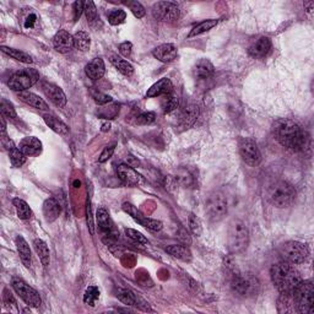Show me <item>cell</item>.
<instances>
[{
  "label": "cell",
  "mask_w": 314,
  "mask_h": 314,
  "mask_svg": "<svg viewBox=\"0 0 314 314\" xmlns=\"http://www.w3.org/2000/svg\"><path fill=\"white\" fill-rule=\"evenodd\" d=\"M276 140L285 148L294 151H303L310 145V135L294 120L280 119L274 124Z\"/></svg>",
  "instance_id": "6da1fadb"
},
{
  "label": "cell",
  "mask_w": 314,
  "mask_h": 314,
  "mask_svg": "<svg viewBox=\"0 0 314 314\" xmlns=\"http://www.w3.org/2000/svg\"><path fill=\"white\" fill-rule=\"evenodd\" d=\"M272 284L281 294H292L302 281L301 274L288 262H276L270 270Z\"/></svg>",
  "instance_id": "7a4b0ae2"
},
{
  "label": "cell",
  "mask_w": 314,
  "mask_h": 314,
  "mask_svg": "<svg viewBox=\"0 0 314 314\" xmlns=\"http://www.w3.org/2000/svg\"><path fill=\"white\" fill-rule=\"evenodd\" d=\"M249 243V230L247 224L240 218H234L227 228V246L232 254L244 252Z\"/></svg>",
  "instance_id": "3957f363"
},
{
  "label": "cell",
  "mask_w": 314,
  "mask_h": 314,
  "mask_svg": "<svg viewBox=\"0 0 314 314\" xmlns=\"http://www.w3.org/2000/svg\"><path fill=\"white\" fill-rule=\"evenodd\" d=\"M268 199L270 200L272 205L276 208H288L294 202L296 192L291 184L285 180H278L270 184L268 188Z\"/></svg>",
  "instance_id": "277c9868"
},
{
  "label": "cell",
  "mask_w": 314,
  "mask_h": 314,
  "mask_svg": "<svg viewBox=\"0 0 314 314\" xmlns=\"http://www.w3.org/2000/svg\"><path fill=\"white\" fill-rule=\"evenodd\" d=\"M292 297L297 312L304 314L314 312V286L312 280H302L292 292Z\"/></svg>",
  "instance_id": "5b68a950"
},
{
  "label": "cell",
  "mask_w": 314,
  "mask_h": 314,
  "mask_svg": "<svg viewBox=\"0 0 314 314\" xmlns=\"http://www.w3.org/2000/svg\"><path fill=\"white\" fill-rule=\"evenodd\" d=\"M228 210L227 198L221 192H214L205 200V214L211 222H218L226 216Z\"/></svg>",
  "instance_id": "8992f818"
},
{
  "label": "cell",
  "mask_w": 314,
  "mask_h": 314,
  "mask_svg": "<svg viewBox=\"0 0 314 314\" xmlns=\"http://www.w3.org/2000/svg\"><path fill=\"white\" fill-rule=\"evenodd\" d=\"M259 284L258 278L249 274H234L231 280V288L236 294L240 297H254L258 294Z\"/></svg>",
  "instance_id": "52a82bcc"
},
{
  "label": "cell",
  "mask_w": 314,
  "mask_h": 314,
  "mask_svg": "<svg viewBox=\"0 0 314 314\" xmlns=\"http://www.w3.org/2000/svg\"><path fill=\"white\" fill-rule=\"evenodd\" d=\"M280 254L284 260L290 264H302L307 260L310 250L306 244L297 240H288L280 247Z\"/></svg>",
  "instance_id": "ba28073f"
},
{
  "label": "cell",
  "mask_w": 314,
  "mask_h": 314,
  "mask_svg": "<svg viewBox=\"0 0 314 314\" xmlns=\"http://www.w3.org/2000/svg\"><path fill=\"white\" fill-rule=\"evenodd\" d=\"M40 75L34 69H22L16 72L8 81V86L12 91L24 92L32 88L38 81Z\"/></svg>",
  "instance_id": "9c48e42d"
},
{
  "label": "cell",
  "mask_w": 314,
  "mask_h": 314,
  "mask_svg": "<svg viewBox=\"0 0 314 314\" xmlns=\"http://www.w3.org/2000/svg\"><path fill=\"white\" fill-rule=\"evenodd\" d=\"M240 154L243 161L252 167H256L260 164L262 154L258 144L252 138H243L240 142Z\"/></svg>",
  "instance_id": "30bf717a"
},
{
  "label": "cell",
  "mask_w": 314,
  "mask_h": 314,
  "mask_svg": "<svg viewBox=\"0 0 314 314\" xmlns=\"http://www.w3.org/2000/svg\"><path fill=\"white\" fill-rule=\"evenodd\" d=\"M152 16L162 22H176L180 18V8L172 2H158L152 6Z\"/></svg>",
  "instance_id": "8fae6325"
},
{
  "label": "cell",
  "mask_w": 314,
  "mask_h": 314,
  "mask_svg": "<svg viewBox=\"0 0 314 314\" xmlns=\"http://www.w3.org/2000/svg\"><path fill=\"white\" fill-rule=\"evenodd\" d=\"M12 288L15 290L16 294L20 296V298L22 300L27 306H30V307L37 308L40 307V303H42V300H40L38 292H37L34 288H31L30 285H27L25 281L15 278V280L12 281Z\"/></svg>",
  "instance_id": "7c38bea8"
},
{
  "label": "cell",
  "mask_w": 314,
  "mask_h": 314,
  "mask_svg": "<svg viewBox=\"0 0 314 314\" xmlns=\"http://www.w3.org/2000/svg\"><path fill=\"white\" fill-rule=\"evenodd\" d=\"M122 209H123L124 212L130 215L138 224H140L142 226H144L145 228L150 230V231L158 232V231H161L162 227H164V224H162L161 221L154 220V218H148V216L142 215V214L140 212V210H138L134 205L130 204V202H124Z\"/></svg>",
  "instance_id": "4fadbf2b"
},
{
  "label": "cell",
  "mask_w": 314,
  "mask_h": 314,
  "mask_svg": "<svg viewBox=\"0 0 314 314\" xmlns=\"http://www.w3.org/2000/svg\"><path fill=\"white\" fill-rule=\"evenodd\" d=\"M53 46L56 52L62 54L69 53L75 47L74 36H72L66 30H59L53 37Z\"/></svg>",
  "instance_id": "5bb4252c"
},
{
  "label": "cell",
  "mask_w": 314,
  "mask_h": 314,
  "mask_svg": "<svg viewBox=\"0 0 314 314\" xmlns=\"http://www.w3.org/2000/svg\"><path fill=\"white\" fill-rule=\"evenodd\" d=\"M152 56L162 63H170L177 58L178 50L172 43H164V44L157 46L152 50Z\"/></svg>",
  "instance_id": "9a60e30c"
},
{
  "label": "cell",
  "mask_w": 314,
  "mask_h": 314,
  "mask_svg": "<svg viewBox=\"0 0 314 314\" xmlns=\"http://www.w3.org/2000/svg\"><path fill=\"white\" fill-rule=\"evenodd\" d=\"M118 177L123 180L126 186H139L142 183V177L129 164H120L117 168Z\"/></svg>",
  "instance_id": "2e32d148"
},
{
  "label": "cell",
  "mask_w": 314,
  "mask_h": 314,
  "mask_svg": "<svg viewBox=\"0 0 314 314\" xmlns=\"http://www.w3.org/2000/svg\"><path fill=\"white\" fill-rule=\"evenodd\" d=\"M43 90H44L46 96L53 102L56 107L63 108L66 106V96L64 94V91L62 90L59 86L54 85V84H46L43 86Z\"/></svg>",
  "instance_id": "e0dca14e"
},
{
  "label": "cell",
  "mask_w": 314,
  "mask_h": 314,
  "mask_svg": "<svg viewBox=\"0 0 314 314\" xmlns=\"http://www.w3.org/2000/svg\"><path fill=\"white\" fill-rule=\"evenodd\" d=\"M18 148L22 151L24 155L32 157V156L40 155V154L42 152L43 145H42V142H40V140L37 139V138L27 136L21 140L20 145H18Z\"/></svg>",
  "instance_id": "ac0fdd59"
},
{
  "label": "cell",
  "mask_w": 314,
  "mask_h": 314,
  "mask_svg": "<svg viewBox=\"0 0 314 314\" xmlns=\"http://www.w3.org/2000/svg\"><path fill=\"white\" fill-rule=\"evenodd\" d=\"M173 90V84L170 78H162L161 80H158L157 82L154 84L148 92H146V96L152 98V97H160L164 96V94H170Z\"/></svg>",
  "instance_id": "d6986e66"
},
{
  "label": "cell",
  "mask_w": 314,
  "mask_h": 314,
  "mask_svg": "<svg viewBox=\"0 0 314 314\" xmlns=\"http://www.w3.org/2000/svg\"><path fill=\"white\" fill-rule=\"evenodd\" d=\"M272 50V40L268 37H260L250 48H249V54L256 59L265 58Z\"/></svg>",
  "instance_id": "ffe728a7"
},
{
  "label": "cell",
  "mask_w": 314,
  "mask_h": 314,
  "mask_svg": "<svg viewBox=\"0 0 314 314\" xmlns=\"http://www.w3.org/2000/svg\"><path fill=\"white\" fill-rule=\"evenodd\" d=\"M86 75L91 78L92 81H97L104 78L106 72V66L102 58L92 59L90 63L85 66Z\"/></svg>",
  "instance_id": "44dd1931"
},
{
  "label": "cell",
  "mask_w": 314,
  "mask_h": 314,
  "mask_svg": "<svg viewBox=\"0 0 314 314\" xmlns=\"http://www.w3.org/2000/svg\"><path fill=\"white\" fill-rule=\"evenodd\" d=\"M215 72V66L211 63L209 59H200L199 62H196V64L194 66L193 74L198 80H205V78H209L214 75Z\"/></svg>",
  "instance_id": "7402d4cb"
},
{
  "label": "cell",
  "mask_w": 314,
  "mask_h": 314,
  "mask_svg": "<svg viewBox=\"0 0 314 314\" xmlns=\"http://www.w3.org/2000/svg\"><path fill=\"white\" fill-rule=\"evenodd\" d=\"M199 116V108L196 104H188L186 108L182 110V114H180V126L183 129H189L190 126H193V124L196 123Z\"/></svg>",
  "instance_id": "603a6c76"
},
{
  "label": "cell",
  "mask_w": 314,
  "mask_h": 314,
  "mask_svg": "<svg viewBox=\"0 0 314 314\" xmlns=\"http://www.w3.org/2000/svg\"><path fill=\"white\" fill-rule=\"evenodd\" d=\"M18 97L20 98V101L24 102V104L31 106V107L36 108V110H48L47 102H46L43 98H40V96H37L36 94H32V92H28V91H24V92H18Z\"/></svg>",
  "instance_id": "cb8c5ba5"
},
{
  "label": "cell",
  "mask_w": 314,
  "mask_h": 314,
  "mask_svg": "<svg viewBox=\"0 0 314 314\" xmlns=\"http://www.w3.org/2000/svg\"><path fill=\"white\" fill-rule=\"evenodd\" d=\"M60 204L54 198H50L43 204V215H44V218L47 222L56 221L59 218V215H60Z\"/></svg>",
  "instance_id": "d4e9b609"
},
{
  "label": "cell",
  "mask_w": 314,
  "mask_h": 314,
  "mask_svg": "<svg viewBox=\"0 0 314 314\" xmlns=\"http://www.w3.org/2000/svg\"><path fill=\"white\" fill-rule=\"evenodd\" d=\"M15 242H16V248H18L21 262H22V264L25 265L27 269H28V268H31V264H32L31 248H30L28 243L26 242L25 238L21 237V236L16 237Z\"/></svg>",
  "instance_id": "484cf974"
},
{
  "label": "cell",
  "mask_w": 314,
  "mask_h": 314,
  "mask_svg": "<svg viewBox=\"0 0 314 314\" xmlns=\"http://www.w3.org/2000/svg\"><path fill=\"white\" fill-rule=\"evenodd\" d=\"M166 252L172 256H174V258H177L178 260H182L186 262H189L192 260V258H193L190 249L182 244L168 246V247L166 248Z\"/></svg>",
  "instance_id": "4316f807"
},
{
  "label": "cell",
  "mask_w": 314,
  "mask_h": 314,
  "mask_svg": "<svg viewBox=\"0 0 314 314\" xmlns=\"http://www.w3.org/2000/svg\"><path fill=\"white\" fill-rule=\"evenodd\" d=\"M34 250H36L37 256H38L40 262H42V265L44 268H47L50 262V248H48L47 243H46L44 240L37 238V240H34Z\"/></svg>",
  "instance_id": "83f0119b"
},
{
  "label": "cell",
  "mask_w": 314,
  "mask_h": 314,
  "mask_svg": "<svg viewBox=\"0 0 314 314\" xmlns=\"http://www.w3.org/2000/svg\"><path fill=\"white\" fill-rule=\"evenodd\" d=\"M0 50H2V53H5L6 56H12V59L20 62V63H25V64L34 63V59H32V56H30V54H27L26 52H24V50H14V48L5 47V46H2V47H0Z\"/></svg>",
  "instance_id": "f1b7e54d"
},
{
  "label": "cell",
  "mask_w": 314,
  "mask_h": 314,
  "mask_svg": "<svg viewBox=\"0 0 314 314\" xmlns=\"http://www.w3.org/2000/svg\"><path fill=\"white\" fill-rule=\"evenodd\" d=\"M12 204L15 206L18 218H21V220H30L32 218L34 212H32L31 208L28 206V204H27L25 200L16 198V199L12 200Z\"/></svg>",
  "instance_id": "f546056e"
},
{
  "label": "cell",
  "mask_w": 314,
  "mask_h": 314,
  "mask_svg": "<svg viewBox=\"0 0 314 314\" xmlns=\"http://www.w3.org/2000/svg\"><path fill=\"white\" fill-rule=\"evenodd\" d=\"M176 178H177L178 183L182 186H184V188H190V186H193L194 184H196V177H194L193 173H192L188 168H186V167H182V168L177 170Z\"/></svg>",
  "instance_id": "4dcf8cb0"
},
{
  "label": "cell",
  "mask_w": 314,
  "mask_h": 314,
  "mask_svg": "<svg viewBox=\"0 0 314 314\" xmlns=\"http://www.w3.org/2000/svg\"><path fill=\"white\" fill-rule=\"evenodd\" d=\"M117 298L120 302H123L126 306H139V298L136 297V294L129 288H119L117 290Z\"/></svg>",
  "instance_id": "1f68e13d"
},
{
  "label": "cell",
  "mask_w": 314,
  "mask_h": 314,
  "mask_svg": "<svg viewBox=\"0 0 314 314\" xmlns=\"http://www.w3.org/2000/svg\"><path fill=\"white\" fill-rule=\"evenodd\" d=\"M43 119H44L46 124H47V126H50L53 132H56V134L66 135L69 132V128L66 126V124H64L63 122L59 120V119H56V117H53V116L46 114L44 117H43Z\"/></svg>",
  "instance_id": "d6a6232c"
},
{
  "label": "cell",
  "mask_w": 314,
  "mask_h": 314,
  "mask_svg": "<svg viewBox=\"0 0 314 314\" xmlns=\"http://www.w3.org/2000/svg\"><path fill=\"white\" fill-rule=\"evenodd\" d=\"M278 312H285V313L297 312L292 294H281L280 298H278Z\"/></svg>",
  "instance_id": "836d02e7"
},
{
  "label": "cell",
  "mask_w": 314,
  "mask_h": 314,
  "mask_svg": "<svg viewBox=\"0 0 314 314\" xmlns=\"http://www.w3.org/2000/svg\"><path fill=\"white\" fill-rule=\"evenodd\" d=\"M74 44L81 52H88L90 50L91 46V38L88 36V32L78 31L74 34Z\"/></svg>",
  "instance_id": "e575fe53"
},
{
  "label": "cell",
  "mask_w": 314,
  "mask_h": 314,
  "mask_svg": "<svg viewBox=\"0 0 314 314\" xmlns=\"http://www.w3.org/2000/svg\"><path fill=\"white\" fill-rule=\"evenodd\" d=\"M218 20H216V18H210V20L202 21V22H200L199 25H196L193 30H192L190 34H188V38L196 37V36H199V34H205V32L210 31V30H212L214 27L218 25Z\"/></svg>",
  "instance_id": "d590c367"
},
{
  "label": "cell",
  "mask_w": 314,
  "mask_h": 314,
  "mask_svg": "<svg viewBox=\"0 0 314 314\" xmlns=\"http://www.w3.org/2000/svg\"><path fill=\"white\" fill-rule=\"evenodd\" d=\"M110 62L116 66V69L123 75H126V76H132V72H134V68H132V66L128 60H124V59L119 58L117 56H112Z\"/></svg>",
  "instance_id": "8d00e7d4"
},
{
  "label": "cell",
  "mask_w": 314,
  "mask_h": 314,
  "mask_svg": "<svg viewBox=\"0 0 314 314\" xmlns=\"http://www.w3.org/2000/svg\"><path fill=\"white\" fill-rule=\"evenodd\" d=\"M178 104H180V101H178V97L176 96L173 92H170V94H164V98L161 101V107L164 113H172L173 110H176L178 108Z\"/></svg>",
  "instance_id": "74e56055"
},
{
  "label": "cell",
  "mask_w": 314,
  "mask_h": 314,
  "mask_svg": "<svg viewBox=\"0 0 314 314\" xmlns=\"http://www.w3.org/2000/svg\"><path fill=\"white\" fill-rule=\"evenodd\" d=\"M100 298V290L96 286H88L84 294V302L94 307Z\"/></svg>",
  "instance_id": "f35d334b"
},
{
  "label": "cell",
  "mask_w": 314,
  "mask_h": 314,
  "mask_svg": "<svg viewBox=\"0 0 314 314\" xmlns=\"http://www.w3.org/2000/svg\"><path fill=\"white\" fill-rule=\"evenodd\" d=\"M9 156H10V161H12V164L16 168L22 166L26 162V155H24L22 151L18 148H14L9 151Z\"/></svg>",
  "instance_id": "ab89813d"
},
{
  "label": "cell",
  "mask_w": 314,
  "mask_h": 314,
  "mask_svg": "<svg viewBox=\"0 0 314 314\" xmlns=\"http://www.w3.org/2000/svg\"><path fill=\"white\" fill-rule=\"evenodd\" d=\"M85 14H86V18H88V24H91V25H94V22H97V21L100 20L98 12H97V8L94 2H85Z\"/></svg>",
  "instance_id": "60d3db41"
},
{
  "label": "cell",
  "mask_w": 314,
  "mask_h": 314,
  "mask_svg": "<svg viewBox=\"0 0 314 314\" xmlns=\"http://www.w3.org/2000/svg\"><path fill=\"white\" fill-rule=\"evenodd\" d=\"M126 18V14L124 10L117 9V10H112L110 14H108V22L113 26H117L123 24Z\"/></svg>",
  "instance_id": "b9f144b4"
},
{
  "label": "cell",
  "mask_w": 314,
  "mask_h": 314,
  "mask_svg": "<svg viewBox=\"0 0 314 314\" xmlns=\"http://www.w3.org/2000/svg\"><path fill=\"white\" fill-rule=\"evenodd\" d=\"M0 110H2V114L4 117L10 118V119H16L18 118V113H16L15 108L12 102H9L8 100L2 98V104H0Z\"/></svg>",
  "instance_id": "7bdbcfd3"
},
{
  "label": "cell",
  "mask_w": 314,
  "mask_h": 314,
  "mask_svg": "<svg viewBox=\"0 0 314 314\" xmlns=\"http://www.w3.org/2000/svg\"><path fill=\"white\" fill-rule=\"evenodd\" d=\"M188 224H189V228H190L192 234L196 237L202 236V222H200L199 218H196L194 214H189V218H188Z\"/></svg>",
  "instance_id": "ee69618b"
},
{
  "label": "cell",
  "mask_w": 314,
  "mask_h": 314,
  "mask_svg": "<svg viewBox=\"0 0 314 314\" xmlns=\"http://www.w3.org/2000/svg\"><path fill=\"white\" fill-rule=\"evenodd\" d=\"M126 234L128 236V238H130L132 240H134L135 243H138V244H148V238H146L142 234L138 232L136 230L126 228Z\"/></svg>",
  "instance_id": "f6af8a7d"
},
{
  "label": "cell",
  "mask_w": 314,
  "mask_h": 314,
  "mask_svg": "<svg viewBox=\"0 0 314 314\" xmlns=\"http://www.w3.org/2000/svg\"><path fill=\"white\" fill-rule=\"evenodd\" d=\"M126 5H128V8L130 9V12H132V15L138 18H142L145 16L146 10L145 8L142 6V2H126Z\"/></svg>",
  "instance_id": "bcb514c9"
},
{
  "label": "cell",
  "mask_w": 314,
  "mask_h": 314,
  "mask_svg": "<svg viewBox=\"0 0 314 314\" xmlns=\"http://www.w3.org/2000/svg\"><path fill=\"white\" fill-rule=\"evenodd\" d=\"M156 120V114L154 112H144L136 117V124L139 126H148Z\"/></svg>",
  "instance_id": "7dc6e473"
},
{
  "label": "cell",
  "mask_w": 314,
  "mask_h": 314,
  "mask_svg": "<svg viewBox=\"0 0 314 314\" xmlns=\"http://www.w3.org/2000/svg\"><path fill=\"white\" fill-rule=\"evenodd\" d=\"M92 97H94V102L100 106H104L110 104V102H112V97L108 96V94H102V92H96V94H92Z\"/></svg>",
  "instance_id": "c3c4849f"
},
{
  "label": "cell",
  "mask_w": 314,
  "mask_h": 314,
  "mask_svg": "<svg viewBox=\"0 0 314 314\" xmlns=\"http://www.w3.org/2000/svg\"><path fill=\"white\" fill-rule=\"evenodd\" d=\"M114 150H116V145H110V146H107V148H104V150L102 151L101 156H100V158H98L100 164H104V162H107L108 160L113 156Z\"/></svg>",
  "instance_id": "681fc988"
},
{
  "label": "cell",
  "mask_w": 314,
  "mask_h": 314,
  "mask_svg": "<svg viewBox=\"0 0 314 314\" xmlns=\"http://www.w3.org/2000/svg\"><path fill=\"white\" fill-rule=\"evenodd\" d=\"M72 9H74V21H78L80 18V16L82 15V12H85V2H75Z\"/></svg>",
  "instance_id": "f907efd6"
},
{
  "label": "cell",
  "mask_w": 314,
  "mask_h": 314,
  "mask_svg": "<svg viewBox=\"0 0 314 314\" xmlns=\"http://www.w3.org/2000/svg\"><path fill=\"white\" fill-rule=\"evenodd\" d=\"M4 303H5V307L10 308V310H12V307H10V306H12V307L16 310V312H18V306H16V301L14 300L12 294H10L8 290H5L4 291Z\"/></svg>",
  "instance_id": "816d5d0a"
},
{
  "label": "cell",
  "mask_w": 314,
  "mask_h": 314,
  "mask_svg": "<svg viewBox=\"0 0 314 314\" xmlns=\"http://www.w3.org/2000/svg\"><path fill=\"white\" fill-rule=\"evenodd\" d=\"M132 50V44L130 42H123L120 46H119V53H120L123 56H126V58L130 56Z\"/></svg>",
  "instance_id": "f5cc1de1"
},
{
  "label": "cell",
  "mask_w": 314,
  "mask_h": 314,
  "mask_svg": "<svg viewBox=\"0 0 314 314\" xmlns=\"http://www.w3.org/2000/svg\"><path fill=\"white\" fill-rule=\"evenodd\" d=\"M178 238H180V240H182L183 243H186V244H190L192 243V238L188 234V232L186 231V230H180V232H178Z\"/></svg>",
  "instance_id": "db71d44e"
},
{
  "label": "cell",
  "mask_w": 314,
  "mask_h": 314,
  "mask_svg": "<svg viewBox=\"0 0 314 314\" xmlns=\"http://www.w3.org/2000/svg\"><path fill=\"white\" fill-rule=\"evenodd\" d=\"M34 22H36V15H34V14H32V15H30L28 18H27V20L25 22V27L26 28H28V27H34Z\"/></svg>",
  "instance_id": "11a10c76"
},
{
  "label": "cell",
  "mask_w": 314,
  "mask_h": 314,
  "mask_svg": "<svg viewBox=\"0 0 314 314\" xmlns=\"http://www.w3.org/2000/svg\"><path fill=\"white\" fill-rule=\"evenodd\" d=\"M303 5H304L306 10H307L308 12H310L313 10V8H314V2H306Z\"/></svg>",
  "instance_id": "9f6ffc18"
},
{
  "label": "cell",
  "mask_w": 314,
  "mask_h": 314,
  "mask_svg": "<svg viewBox=\"0 0 314 314\" xmlns=\"http://www.w3.org/2000/svg\"><path fill=\"white\" fill-rule=\"evenodd\" d=\"M110 129V124L108 123V122H106V123L102 124V129H101L102 132H108Z\"/></svg>",
  "instance_id": "6f0895ef"
}]
</instances>
